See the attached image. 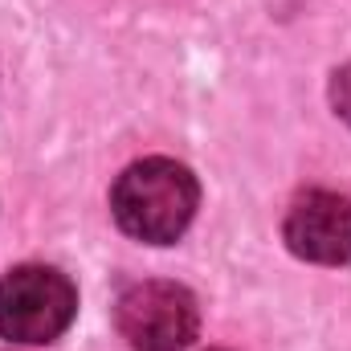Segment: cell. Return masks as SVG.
<instances>
[{"label": "cell", "instance_id": "cell-4", "mask_svg": "<svg viewBox=\"0 0 351 351\" xmlns=\"http://www.w3.org/2000/svg\"><path fill=\"white\" fill-rule=\"evenodd\" d=\"M286 245L319 265L351 262V200L327 188L298 196L286 213Z\"/></svg>", "mask_w": 351, "mask_h": 351}, {"label": "cell", "instance_id": "cell-1", "mask_svg": "<svg viewBox=\"0 0 351 351\" xmlns=\"http://www.w3.org/2000/svg\"><path fill=\"white\" fill-rule=\"evenodd\" d=\"M196 200H200L196 176L184 164L160 160V156L131 164L110 192L119 229L152 245H168L192 225Z\"/></svg>", "mask_w": 351, "mask_h": 351}, {"label": "cell", "instance_id": "cell-3", "mask_svg": "<svg viewBox=\"0 0 351 351\" xmlns=\"http://www.w3.org/2000/svg\"><path fill=\"white\" fill-rule=\"evenodd\" d=\"M114 323L135 351H184L196 339V298L176 282H139L123 290Z\"/></svg>", "mask_w": 351, "mask_h": 351}, {"label": "cell", "instance_id": "cell-2", "mask_svg": "<svg viewBox=\"0 0 351 351\" xmlns=\"http://www.w3.org/2000/svg\"><path fill=\"white\" fill-rule=\"evenodd\" d=\"M78 311V290L62 269L21 265L0 278V335L12 343L58 339Z\"/></svg>", "mask_w": 351, "mask_h": 351}, {"label": "cell", "instance_id": "cell-5", "mask_svg": "<svg viewBox=\"0 0 351 351\" xmlns=\"http://www.w3.org/2000/svg\"><path fill=\"white\" fill-rule=\"evenodd\" d=\"M331 106L343 123H351V66L335 70V78H331Z\"/></svg>", "mask_w": 351, "mask_h": 351}]
</instances>
